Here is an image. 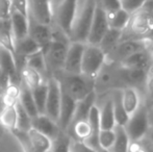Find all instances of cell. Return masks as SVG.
<instances>
[{"label":"cell","mask_w":153,"mask_h":152,"mask_svg":"<svg viewBox=\"0 0 153 152\" xmlns=\"http://www.w3.org/2000/svg\"><path fill=\"white\" fill-rule=\"evenodd\" d=\"M123 127L131 142H137L145 139L150 127L147 117V108L142 104L133 114L129 116Z\"/></svg>","instance_id":"cell-6"},{"label":"cell","mask_w":153,"mask_h":152,"mask_svg":"<svg viewBox=\"0 0 153 152\" xmlns=\"http://www.w3.org/2000/svg\"><path fill=\"white\" fill-rule=\"evenodd\" d=\"M28 134L34 152H47L50 150L51 140L49 138L32 127L28 130Z\"/></svg>","instance_id":"cell-28"},{"label":"cell","mask_w":153,"mask_h":152,"mask_svg":"<svg viewBox=\"0 0 153 152\" xmlns=\"http://www.w3.org/2000/svg\"><path fill=\"white\" fill-rule=\"evenodd\" d=\"M59 80L62 92L75 101L83 99L94 92V78L83 75L82 73H68L59 71L53 74Z\"/></svg>","instance_id":"cell-3"},{"label":"cell","mask_w":153,"mask_h":152,"mask_svg":"<svg viewBox=\"0 0 153 152\" xmlns=\"http://www.w3.org/2000/svg\"><path fill=\"white\" fill-rule=\"evenodd\" d=\"M72 138L64 130H61L53 140H51V152H70Z\"/></svg>","instance_id":"cell-32"},{"label":"cell","mask_w":153,"mask_h":152,"mask_svg":"<svg viewBox=\"0 0 153 152\" xmlns=\"http://www.w3.org/2000/svg\"><path fill=\"white\" fill-rule=\"evenodd\" d=\"M47 83V96L45 103V112L49 118L57 122L62 99V89L59 80L54 75H49L46 79Z\"/></svg>","instance_id":"cell-9"},{"label":"cell","mask_w":153,"mask_h":152,"mask_svg":"<svg viewBox=\"0 0 153 152\" xmlns=\"http://www.w3.org/2000/svg\"><path fill=\"white\" fill-rule=\"evenodd\" d=\"M10 132L14 134L15 138L19 142V144L21 145V148H22L23 152H34L30 138H29L28 131L19 129V128H15Z\"/></svg>","instance_id":"cell-37"},{"label":"cell","mask_w":153,"mask_h":152,"mask_svg":"<svg viewBox=\"0 0 153 152\" xmlns=\"http://www.w3.org/2000/svg\"><path fill=\"white\" fill-rule=\"evenodd\" d=\"M27 5L28 16L42 24H52V0H27Z\"/></svg>","instance_id":"cell-12"},{"label":"cell","mask_w":153,"mask_h":152,"mask_svg":"<svg viewBox=\"0 0 153 152\" xmlns=\"http://www.w3.org/2000/svg\"><path fill=\"white\" fill-rule=\"evenodd\" d=\"M70 152H100V151L88 146L85 142L73 140L72 139V141H71V146H70Z\"/></svg>","instance_id":"cell-40"},{"label":"cell","mask_w":153,"mask_h":152,"mask_svg":"<svg viewBox=\"0 0 153 152\" xmlns=\"http://www.w3.org/2000/svg\"><path fill=\"white\" fill-rule=\"evenodd\" d=\"M153 39V0H147L141 7L130 13L122 30L121 40L151 41Z\"/></svg>","instance_id":"cell-1"},{"label":"cell","mask_w":153,"mask_h":152,"mask_svg":"<svg viewBox=\"0 0 153 152\" xmlns=\"http://www.w3.org/2000/svg\"><path fill=\"white\" fill-rule=\"evenodd\" d=\"M151 52H152V55H153V39L151 40Z\"/></svg>","instance_id":"cell-49"},{"label":"cell","mask_w":153,"mask_h":152,"mask_svg":"<svg viewBox=\"0 0 153 152\" xmlns=\"http://www.w3.org/2000/svg\"><path fill=\"white\" fill-rule=\"evenodd\" d=\"M121 30L108 28V30L103 36V38L101 39V41L98 44L99 48L105 53V55H107L109 52H111V50L119 44L120 41H121Z\"/></svg>","instance_id":"cell-25"},{"label":"cell","mask_w":153,"mask_h":152,"mask_svg":"<svg viewBox=\"0 0 153 152\" xmlns=\"http://www.w3.org/2000/svg\"><path fill=\"white\" fill-rule=\"evenodd\" d=\"M148 75H149V76H153V64H152L151 67H150V69L148 70Z\"/></svg>","instance_id":"cell-47"},{"label":"cell","mask_w":153,"mask_h":152,"mask_svg":"<svg viewBox=\"0 0 153 152\" xmlns=\"http://www.w3.org/2000/svg\"><path fill=\"white\" fill-rule=\"evenodd\" d=\"M28 36L43 50L51 41L52 24H42L31 18L30 16H28Z\"/></svg>","instance_id":"cell-15"},{"label":"cell","mask_w":153,"mask_h":152,"mask_svg":"<svg viewBox=\"0 0 153 152\" xmlns=\"http://www.w3.org/2000/svg\"><path fill=\"white\" fill-rule=\"evenodd\" d=\"M0 46L14 53L15 40L10 20H0Z\"/></svg>","instance_id":"cell-29"},{"label":"cell","mask_w":153,"mask_h":152,"mask_svg":"<svg viewBox=\"0 0 153 152\" xmlns=\"http://www.w3.org/2000/svg\"><path fill=\"white\" fill-rule=\"evenodd\" d=\"M147 117H148V122L149 125L153 126V104L147 108Z\"/></svg>","instance_id":"cell-46"},{"label":"cell","mask_w":153,"mask_h":152,"mask_svg":"<svg viewBox=\"0 0 153 152\" xmlns=\"http://www.w3.org/2000/svg\"><path fill=\"white\" fill-rule=\"evenodd\" d=\"M153 64V55L151 52V46L149 48L143 49L137 52L133 53L132 55L120 63L122 67L128 68V69H137V70H148Z\"/></svg>","instance_id":"cell-16"},{"label":"cell","mask_w":153,"mask_h":152,"mask_svg":"<svg viewBox=\"0 0 153 152\" xmlns=\"http://www.w3.org/2000/svg\"><path fill=\"white\" fill-rule=\"evenodd\" d=\"M85 43L71 41L65 57L62 71L68 73H81V59Z\"/></svg>","instance_id":"cell-13"},{"label":"cell","mask_w":153,"mask_h":152,"mask_svg":"<svg viewBox=\"0 0 153 152\" xmlns=\"http://www.w3.org/2000/svg\"><path fill=\"white\" fill-rule=\"evenodd\" d=\"M19 104L28 113V115L31 118L39 115V112L36 110V103H34L33 97H32L31 90L27 85H25L23 82L20 83V96H19Z\"/></svg>","instance_id":"cell-22"},{"label":"cell","mask_w":153,"mask_h":152,"mask_svg":"<svg viewBox=\"0 0 153 152\" xmlns=\"http://www.w3.org/2000/svg\"><path fill=\"white\" fill-rule=\"evenodd\" d=\"M16 108H17V127L16 128L28 131L32 127L31 126L32 118L28 115V113L19 104V102L16 104Z\"/></svg>","instance_id":"cell-36"},{"label":"cell","mask_w":153,"mask_h":152,"mask_svg":"<svg viewBox=\"0 0 153 152\" xmlns=\"http://www.w3.org/2000/svg\"><path fill=\"white\" fill-rule=\"evenodd\" d=\"M116 138L115 127L109 129H100L98 136V144L102 152H108L114 144V141Z\"/></svg>","instance_id":"cell-34"},{"label":"cell","mask_w":153,"mask_h":152,"mask_svg":"<svg viewBox=\"0 0 153 152\" xmlns=\"http://www.w3.org/2000/svg\"><path fill=\"white\" fill-rule=\"evenodd\" d=\"M150 46H151V41L121 40L119 44L111 50V52L106 55V61L120 64L133 53L149 48Z\"/></svg>","instance_id":"cell-8"},{"label":"cell","mask_w":153,"mask_h":152,"mask_svg":"<svg viewBox=\"0 0 153 152\" xmlns=\"http://www.w3.org/2000/svg\"><path fill=\"white\" fill-rule=\"evenodd\" d=\"M143 104L148 108L153 104V76H149L143 93Z\"/></svg>","instance_id":"cell-39"},{"label":"cell","mask_w":153,"mask_h":152,"mask_svg":"<svg viewBox=\"0 0 153 152\" xmlns=\"http://www.w3.org/2000/svg\"><path fill=\"white\" fill-rule=\"evenodd\" d=\"M128 152H153V147L146 139L131 142Z\"/></svg>","instance_id":"cell-38"},{"label":"cell","mask_w":153,"mask_h":152,"mask_svg":"<svg viewBox=\"0 0 153 152\" xmlns=\"http://www.w3.org/2000/svg\"><path fill=\"white\" fill-rule=\"evenodd\" d=\"M10 21L15 42L28 36V15L12 10Z\"/></svg>","instance_id":"cell-21"},{"label":"cell","mask_w":153,"mask_h":152,"mask_svg":"<svg viewBox=\"0 0 153 152\" xmlns=\"http://www.w3.org/2000/svg\"><path fill=\"white\" fill-rule=\"evenodd\" d=\"M19 96H20V85L10 82L6 91L1 96L3 106L16 105L19 101Z\"/></svg>","instance_id":"cell-35"},{"label":"cell","mask_w":153,"mask_h":152,"mask_svg":"<svg viewBox=\"0 0 153 152\" xmlns=\"http://www.w3.org/2000/svg\"><path fill=\"white\" fill-rule=\"evenodd\" d=\"M96 4L97 0H77L70 33L71 41L85 43Z\"/></svg>","instance_id":"cell-4"},{"label":"cell","mask_w":153,"mask_h":152,"mask_svg":"<svg viewBox=\"0 0 153 152\" xmlns=\"http://www.w3.org/2000/svg\"><path fill=\"white\" fill-rule=\"evenodd\" d=\"M108 28L109 27L108 23H107L106 14L97 2L85 43L92 45H98L103 36L108 30Z\"/></svg>","instance_id":"cell-10"},{"label":"cell","mask_w":153,"mask_h":152,"mask_svg":"<svg viewBox=\"0 0 153 152\" xmlns=\"http://www.w3.org/2000/svg\"><path fill=\"white\" fill-rule=\"evenodd\" d=\"M120 98L122 105L127 115L130 116L143 104V97L139 90L132 87H125L120 89Z\"/></svg>","instance_id":"cell-19"},{"label":"cell","mask_w":153,"mask_h":152,"mask_svg":"<svg viewBox=\"0 0 153 152\" xmlns=\"http://www.w3.org/2000/svg\"><path fill=\"white\" fill-rule=\"evenodd\" d=\"M25 65L34 69L36 71H38L44 78L47 79V77L49 76L48 72H47L46 62H45L43 50H39L30 54L29 56H27L26 59H25Z\"/></svg>","instance_id":"cell-27"},{"label":"cell","mask_w":153,"mask_h":152,"mask_svg":"<svg viewBox=\"0 0 153 152\" xmlns=\"http://www.w3.org/2000/svg\"><path fill=\"white\" fill-rule=\"evenodd\" d=\"M47 152H51V151H50V150H49V151H47Z\"/></svg>","instance_id":"cell-50"},{"label":"cell","mask_w":153,"mask_h":152,"mask_svg":"<svg viewBox=\"0 0 153 152\" xmlns=\"http://www.w3.org/2000/svg\"><path fill=\"white\" fill-rule=\"evenodd\" d=\"M71 40L61 29L52 25V37L49 44L43 49L48 75L62 71L65 57Z\"/></svg>","instance_id":"cell-2"},{"label":"cell","mask_w":153,"mask_h":152,"mask_svg":"<svg viewBox=\"0 0 153 152\" xmlns=\"http://www.w3.org/2000/svg\"><path fill=\"white\" fill-rule=\"evenodd\" d=\"M96 105L98 108L99 121L102 129H109L116 126L113 108V95L111 92L96 96Z\"/></svg>","instance_id":"cell-11"},{"label":"cell","mask_w":153,"mask_h":152,"mask_svg":"<svg viewBox=\"0 0 153 152\" xmlns=\"http://www.w3.org/2000/svg\"><path fill=\"white\" fill-rule=\"evenodd\" d=\"M12 6L10 0H0V20H10Z\"/></svg>","instance_id":"cell-44"},{"label":"cell","mask_w":153,"mask_h":152,"mask_svg":"<svg viewBox=\"0 0 153 152\" xmlns=\"http://www.w3.org/2000/svg\"><path fill=\"white\" fill-rule=\"evenodd\" d=\"M120 74H121L123 87H134V89L139 90L140 93L142 94V97H143V93L145 91L148 77H149L148 71H146V70L128 69V68L122 67L120 65Z\"/></svg>","instance_id":"cell-14"},{"label":"cell","mask_w":153,"mask_h":152,"mask_svg":"<svg viewBox=\"0 0 153 152\" xmlns=\"http://www.w3.org/2000/svg\"><path fill=\"white\" fill-rule=\"evenodd\" d=\"M10 82L12 81H10V75L0 70V96L3 95V93L6 91V89L10 85Z\"/></svg>","instance_id":"cell-45"},{"label":"cell","mask_w":153,"mask_h":152,"mask_svg":"<svg viewBox=\"0 0 153 152\" xmlns=\"http://www.w3.org/2000/svg\"><path fill=\"white\" fill-rule=\"evenodd\" d=\"M113 95V108H114V116H115L116 125L123 126L126 123L129 116L125 112L122 105L121 98H120V90H114L111 91Z\"/></svg>","instance_id":"cell-30"},{"label":"cell","mask_w":153,"mask_h":152,"mask_svg":"<svg viewBox=\"0 0 153 152\" xmlns=\"http://www.w3.org/2000/svg\"><path fill=\"white\" fill-rule=\"evenodd\" d=\"M76 102L77 101H75L73 98L67 95L62 90V99L61 105H59V118H57V124H59V128L64 131H67L71 121H72L75 108H76Z\"/></svg>","instance_id":"cell-17"},{"label":"cell","mask_w":153,"mask_h":152,"mask_svg":"<svg viewBox=\"0 0 153 152\" xmlns=\"http://www.w3.org/2000/svg\"><path fill=\"white\" fill-rule=\"evenodd\" d=\"M147 0H121V7L129 14L141 7Z\"/></svg>","instance_id":"cell-42"},{"label":"cell","mask_w":153,"mask_h":152,"mask_svg":"<svg viewBox=\"0 0 153 152\" xmlns=\"http://www.w3.org/2000/svg\"><path fill=\"white\" fill-rule=\"evenodd\" d=\"M105 13H111L121 7V0H97Z\"/></svg>","instance_id":"cell-41"},{"label":"cell","mask_w":153,"mask_h":152,"mask_svg":"<svg viewBox=\"0 0 153 152\" xmlns=\"http://www.w3.org/2000/svg\"><path fill=\"white\" fill-rule=\"evenodd\" d=\"M116 138L114 141V144L108 152H128L129 146H130V139L127 136L124 127L121 125L115 126Z\"/></svg>","instance_id":"cell-26"},{"label":"cell","mask_w":153,"mask_h":152,"mask_svg":"<svg viewBox=\"0 0 153 152\" xmlns=\"http://www.w3.org/2000/svg\"><path fill=\"white\" fill-rule=\"evenodd\" d=\"M61 0H52V5H54V4H56L57 2H59Z\"/></svg>","instance_id":"cell-48"},{"label":"cell","mask_w":153,"mask_h":152,"mask_svg":"<svg viewBox=\"0 0 153 152\" xmlns=\"http://www.w3.org/2000/svg\"><path fill=\"white\" fill-rule=\"evenodd\" d=\"M32 97H33L34 103H36V110L39 114H44L45 112V103H46V96H47V83L46 80L41 83L39 87L31 90Z\"/></svg>","instance_id":"cell-33"},{"label":"cell","mask_w":153,"mask_h":152,"mask_svg":"<svg viewBox=\"0 0 153 152\" xmlns=\"http://www.w3.org/2000/svg\"><path fill=\"white\" fill-rule=\"evenodd\" d=\"M0 70L10 75L12 82L18 85L21 83L20 74L17 68L14 53L1 46H0Z\"/></svg>","instance_id":"cell-20"},{"label":"cell","mask_w":153,"mask_h":152,"mask_svg":"<svg viewBox=\"0 0 153 152\" xmlns=\"http://www.w3.org/2000/svg\"><path fill=\"white\" fill-rule=\"evenodd\" d=\"M105 14H106L107 23H108L109 28L117 29V30H121V31L126 26L129 19V15H130L128 12H126L122 7L114 10V12L105 13Z\"/></svg>","instance_id":"cell-24"},{"label":"cell","mask_w":153,"mask_h":152,"mask_svg":"<svg viewBox=\"0 0 153 152\" xmlns=\"http://www.w3.org/2000/svg\"><path fill=\"white\" fill-rule=\"evenodd\" d=\"M105 63L106 55L98 45L85 43L81 59V73L88 77L95 78Z\"/></svg>","instance_id":"cell-5"},{"label":"cell","mask_w":153,"mask_h":152,"mask_svg":"<svg viewBox=\"0 0 153 152\" xmlns=\"http://www.w3.org/2000/svg\"><path fill=\"white\" fill-rule=\"evenodd\" d=\"M31 126L32 128L40 131L50 140H53L62 130L56 121L52 120L45 114H39L32 118Z\"/></svg>","instance_id":"cell-18"},{"label":"cell","mask_w":153,"mask_h":152,"mask_svg":"<svg viewBox=\"0 0 153 152\" xmlns=\"http://www.w3.org/2000/svg\"><path fill=\"white\" fill-rule=\"evenodd\" d=\"M0 124L10 131H12L17 127L16 105L3 106L1 113H0Z\"/></svg>","instance_id":"cell-31"},{"label":"cell","mask_w":153,"mask_h":152,"mask_svg":"<svg viewBox=\"0 0 153 152\" xmlns=\"http://www.w3.org/2000/svg\"><path fill=\"white\" fill-rule=\"evenodd\" d=\"M19 74H20L21 82L27 85L30 90H33L34 87H39L41 83H43L46 80V78H44L38 71H36L34 69L26 65H24L21 68Z\"/></svg>","instance_id":"cell-23"},{"label":"cell","mask_w":153,"mask_h":152,"mask_svg":"<svg viewBox=\"0 0 153 152\" xmlns=\"http://www.w3.org/2000/svg\"><path fill=\"white\" fill-rule=\"evenodd\" d=\"M12 10H16L21 14L28 15V5L27 0H10Z\"/></svg>","instance_id":"cell-43"},{"label":"cell","mask_w":153,"mask_h":152,"mask_svg":"<svg viewBox=\"0 0 153 152\" xmlns=\"http://www.w3.org/2000/svg\"><path fill=\"white\" fill-rule=\"evenodd\" d=\"M77 0H61L53 5L52 25L70 38L71 27L76 10Z\"/></svg>","instance_id":"cell-7"}]
</instances>
